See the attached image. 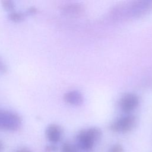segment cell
I'll use <instances>...</instances> for the list:
<instances>
[{
    "label": "cell",
    "mask_w": 152,
    "mask_h": 152,
    "mask_svg": "<svg viewBox=\"0 0 152 152\" xmlns=\"http://www.w3.org/2000/svg\"><path fill=\"white\" fill-rule=\"evenodd\" d=\"M102 131L97 127H90L80 131L77 135L79 147L86 151L91 150L100 139Z\"/></svg>",
    "instance_id": "obj_1"
},
{
    "label": "cell",
    "mask_w": 152,
    "mask_h": 152,
    "mask_svg": "<svg viewBox=\"0 0 152 152\" xmlns=\"http://www.w3.org/2000/svg\"><path fill=\"white\" fill-rule=\"evenodd\" d=\"M109 152H124V149L121 145L116 144L110 147Z\"/></svg>",
    "instance_id": "obj_10"
},
{
    "label": "cell",
    "mask_w": 152,
    "mask_h": 152,
    "mask_svg": "<svg viewBox=\"0 0 152 152\" xmlns=\"http://www.w3.org/2000/svg\"><path fill=\"white\" fill-rule=\"evenodd\" d=\"M37 9L36 8V7H35L34 6H31L27 8V10L26 11V12L24 13H25L26 15H33V14H36L37 12Z\"/></svg>",
    "instance_id": "obj_11"
},
{
    "label": "cell",
    "mask_w": 152,
    "mask_h": 152,
    "mask_svg": "<svg viewBox=\"0 0 152 152\" xmlns=\"http://www.w3.org/2000/svg\"><path fill=\"white\" fill-rule=\"evenodd\" d=\"M47 139L52 143L58 142L62 136V130L60 126L55 124L49 125L45 131Z\"/></svg>",
    "instance_id": "obj_5"
},
{
    "label": "cell",
    "mask_w": 152,
    "mask_h": 152,
    "mask_svg": "<svg viewBox=\"0 0 152 152\" xmlns=\"http://www.w3.org/2000/svg\"><path fill=\"white\" fill-rule=\"evenodd\" d=\"M137 119L131 114H126L112 122L110 125V129L115 132L125 133L131 131L135 126Z\"/></svg>",
    "instance_id": "obj_3"
},
{
    "label": "cell",
    "mask_w": 152,
    "mask_h": 152,
    "mask_svg": "<svg viewBox=\"0 0 152 152\" xmlns=\"http://www.w3.org/2000/svg\"><path fill=\"white\" fill-rule=\"evenodd\" d=\"M139 104V97L132 93H128L124 94L118 101V106L120 110L128 114L136 109Z\"/></svg>",
    "instance_id": "obj_4"
},
{
    "label": "cell",
    "mask_w": 152,
    "mask_h": 152,
    "mask_svg": "<svg viewBox=\"0 0 152 152\" xmlns=\"http://www.w3.org/2000/svg\"><path fill=\"white\" fill-rule=\"evenodd\" d=\"M1 4L2 8L7 11L11 12H12L14 11L15 4L12 1H11V0H2L1 1Z\"/></svg>",
    "instance_id": "obj_8"
},
{
    "label": "cell",
    "mask_w": 152,
    "mask_h": 152,
    "mask_svg": "<svg viewBox=\"0 0 152 152\" xmlns=\"http://www.w3.org/2000/svg\"><path fill=\"white\" fill-rule=\"evenodd\" d=\"M64 100L65 102L71 105L80 106L83 103L84 97L83 94L77 90H70L64 94Z\"/></svg>",
    "instance_id": "obj_6"
},
{
    "label": "cell",
    "mask_w": 152,
    "mask_h": 152,
    "mask_svg": "<svg viewBox=\"0 0 152 152\" xmlns=\"http://www.w3.org/2000/svg\"><path fill=\"white\" fill-rule=\"evenodd\" d=\"M61 152H78L76 147L72 144L65 142L61 147Z\"/></svg>",
    "instance_id": "obj_9"
},
{
    "label": "cell",
    "mask_w": 152,
    "mask_h": 152,
    "mask_svg": "<svg viewBox=\"0 0 152 152\" xmlns=\"http://www.w3.org/2000/svg\"><path fill=\"white\" fill-rule=\"evenodd\" d=\"M15 152H31V151L30 150L27 149V148H21V149L18 150Z\"/></svg>",
    "instance_id": "obj_14"
},
{
    "label": "cell",
    "mask_w": 152,
    "mask_h": 152,
    "mask_svg": "<svg viewBox=\"0 0 152 152\" xmlns=\"http://www.w3.org/2000/svg\"><path fill=\"white\" fill-rule=\"evenodd\" d=\"M8 70L7 66L5 62L0 58V74H3L5 73Z\"/></svg>",
    "instance_id": "obj_12"
},
{
    "label": "cell",
    "mask_w": 152,
    "mask_h": 152,
    "mask_svg": "<svg viewBox=\"0 0 152 152\" xmlns=\"http://www.w3.org/2000/svg\"><path fill=\"white\" fill-rule=\"evenodd\" d=\"M3 149H4V145H3L2 142L0 141V152H2Z\"/></svg>",
    "instance_id": "obj_15"
},
{
    "label": "cell",
    "mask_w": 152,
    "mask_h": 152,
    "mask_svg": "<svg viewBox=\"0 0 152 152\" xmlns=\"http://www.w3.org/2000/svg\"><path fill=\"white\" fill-rule=\"evenodd\" d=\"M56 150H57V147L53 144L47 145L45 148V152H54L56 151Z\"/></svg>",
    "instance_id": "obj_13"
},
{
    "label": "cell",
    "mask_w": 152,
    "mask_h": 152,
    "mask_svg": "<svg viewBox=\"0 0 152 152\" xmlns=\"http://www.w3.org/2000/svg\"><path fill=\"white\" fill-rule=\"evenodd\" d=\"M26 16V15L24 12L14 11L8 14V19L12 22L19 23L23 21Z\"/></svg>",
    "instance_id": "obj_7"
},
{
    "label": "cell",
    "mask_w": 152,
    "mask_h": 152,
    "mask_svg": "<svg viewBox=\"0 0 152 152\" xmlns=\"http://www.w3.org/2000/svg\"><path fill=\"white\" fill-rule=\"evenodd\" d=\"M22 125L20 116L11 110L0 109V130L15 131L18 130Z\"/></svg>",
    "instance_id": "obj_2"
}]
</instances>
